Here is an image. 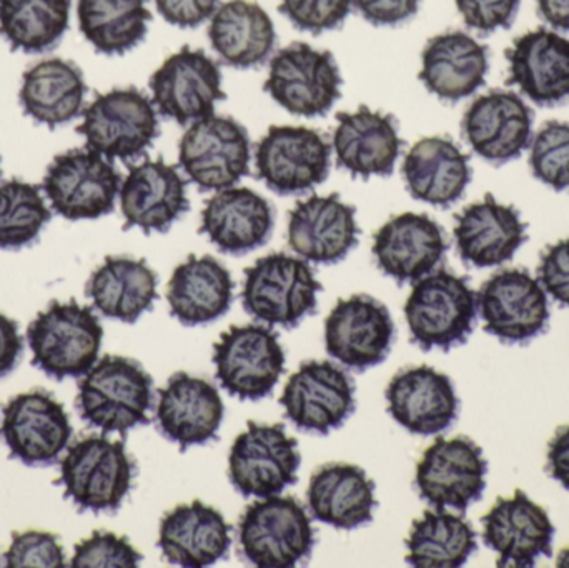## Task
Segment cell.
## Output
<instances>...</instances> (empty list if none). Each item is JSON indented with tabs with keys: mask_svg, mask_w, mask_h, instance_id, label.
Returning <instances> with one entry per match:
<instances>
[{
	"mask_svg": "<svg viewBox=\"0 0 569 568\" xmlns=\"http://www.w3.org/2000/svg\"><path fill=\"white\" fill-rule=\"evenodd\" d=\"M156 7L170 26L196 29L212 19L219 0H156Z\"/></svg>",
	"mask_w": 569,
	"mask_h": 568,
	"instance_id": "cell-49",
	"label": "cell"
},
{
	"mask_svg": "<svg viewBox=\"0 0 569 568\" xmlns=\"http://www.w3.org/2000/svg\"><path fill=\"white\" fill-rule=\"evenodd\" d=\"M2 436L10 459L27 467H49L69 446L72 426L66 407L52 393L33 389L3 407Z\"/></svg>",
	"mask_w": 569,
	"mask_h": 568,
	"instance_id": "cell-19",
	"label": "cell"
},
{
	"mask_svg": "<svg viewBox=\"0 0 569 568\" xmlns=\"http://www.w3.org/2000/svg\"><path fill=\"white\" fill-rule=\"evenodd\" d=\"M407 562L418 568H457L477 552V532L463 517L427 510L411 526Z\"/></svg>",
	"mask_w": 569,
	"mask_h": 568,
	"instance_id": "cell-40",
	"label": "cell"
},
{
	"mask_svg": "<svg viewBox=\"0 0 569 568\" xmlns=\"http://www.w3.org/2000/svg\"><path fill=\"white\" fill-rule=\"evenodd\" d=\"M401 142L397 120L390 113L360 107L340 112L333 132L338 167L353 177L391 176L400 156Z\"/></svg>",
	"mask_w": 569,
	"mask_h": 568,
	"instance_id": "cell-28",
	"label": "cell"
},
{
	"mask_svg": "<svg viewBox=\"0 0 569 568\" xmlns=\"http://www.w3.org/2000/svg\"><path fill=\"white\" fill-rule=\"evenodd\" d=\"M276 210L269 200L247 187H230L207 200L200 233L229 256H246L269 242Z\"/></svg>",
	"mask_w": 569,
	"mask_h": 568,
	"instance_id": "cell-29",
	"label": "cell"
},
{
	"mask_svg": "<svg viewBox=\"0 0 569 568\" xmlns=\"http://www.w3.org/2000/svg\"><path fill=\"white\" fill-rule=\"evenodd\" d=\"M533 119V110L518 93L491 90L468 107L463 133L481 159L501 166L530 146Z\"/></svg>",
	"mask_w": 569,
	"mask_h": 568,
	"instance_id": "cell-24",
	"label": "cell"
},
{
	"mask_svg": "<svg viewBox=\"0 0 569 568\" xmlns=\"http://www.w3.org/2000/svg\"><path fill=\"white\" fill-rule=\"evenodd\" d=\"M357 209L338 193L311 196L290 210L288 246L301 259L335 266L358 246Z\"/></svg>",
	"mask_w": 569,
	"mask_h": 568,
	"instance_id": "cell-21",
	"label": "cell"
},
{
	"mask_svg": "<svg viewBox=\"0 0 569 568\" xmlns=\"http://www.w3.org/2000/svg\"><path fill=\"white\" fill-rule=\"evenodd\" d=\"M23 340L16 320L0 313V379L12 373L19 366Z\"/></svg>",
	"mask_w": 569,
	"mask_h": 568,
	"instance_id": "cell-51",
	"label": "cell"
},
{
	"mask_svg": "<svg viewBox=\"0 0 569 568\" xmlns=\"http://www.w3.org/2000/svg\"><path fill=\"white\" fill-rule=\"evenodd\" d=\"M72 0H0V33L12 50L43 53L69 29Z\"/></svg>",
	"mask_w": 569,
	"mask_h": 568,
	"instance_id": "cell-41",
	"label": "cell"
},
{
	"mask_svg": "<svg viewBox=\"0 0 569 568\" xmlns=\"http://www.w3.org/2000/svg\"><path fill=\"white\" fill-rule=\"evenodd\" d=\"M52 219L40 189L12 179L0 186V249L20 250L32 246Z\"/></svg>",
	"mask_w": 569,
	"mask_h": 568,
	"instance_id": "cell-42",
	"label": "cell"
},
{
	"mask_svg": "<svg viewBox=\"0 0 569 568\" xmlns=\"http://www.w3.org/2000/svg\"><path fill=\"white\" fill-rule=\"evenodd\" d=\"M385 397L390 416L415 436L443 432L460 412L450 377L428 366L398 372L388 383Z\"/></svg>",
	"mask_w": 569,
	"mask_h": 568,
	"instance_id": "cell-26",
	"label": "cell"
},
{
	"mask_svg": "<svg viewBox=\"0 0 569 568\" xmlns=\"http://www.w3.org/2000/svg\"><path fill=\"white\" fill-rule=\"evenodd\" d=\"M209 39L227 66L253 69L262 66L276 49V26L259 3L229 0L210 19Z\"/></svg>",
	"mask_w": 569,
	"mask_h": 568,
	"instance_id": "cell-37",
	"label": "cell"
},
{
	"mask_svg": "<svg viewBox=\"0 0 569 568\" xmlns=\"http://www.w3.org/2000/svg\"><path fill=\"white\" fill-rule=\"evenodd\" d=\"M488 462L468 437L435 440L417 467L418 494L435 510L467 512L487 489Z\"/></svg>",
	"mask_w": 569,
	"mask_h": 568,
	"instance_id": "cell-14",
	"label": "cell"
},
{
	"mask_svg": "<svg viewBox=\"0 0 569 568\" xmlns=\"http://www.w3.org/2000/svg\"><path fill=\"white\" fill-rule=\"evenodd\" d=\"M488 69V47L453 30L428 40L421 53L420 80L431 93L455 103L483 86Z\"/></svg>",
	"mask_w": 569,
	"mask_h": 568,
	"instance_id": "cell-32",
	"label": "cell"
},
{
	"mask_svg": "<svg viewBox=\"0 0 569 568\" xmlns=\"http://www.w3.org/2000/svg\"><path fill=\"white\" fill-rule=\"evenodd\" d=\"M548 474L569 490V426L561 427L548 446Z\"/></svg>",
	"mask_w": 569,
	"mask_h": 568,
	"instance_id": "cell-52",
	"label": "cell"
},
{
	"mask_svg": "<svg viewBox=\"0 0 569 568\" xmlns=\"http://www.w3.org/2000/svg\"><path fill=\"white\" fill-rule=\"evenodd\" d=\"M223 416L219 390L209 380L179 372L159 390L157 426L167 440L179 444L180 452L216 440Z\"/></svg>",
	"mask_w": 569,
	"mask_h": 568,
	"instance_id": "cell-25",
	"label": "cell"
},
{
	"mask_svg": "<svg viewBox=\"0 0 569 568\" xmlns=\"http://www.w3.org/2000/svg\"><path fill=\"white\" fill-rule=\"evenodd\" d=\"M179 162L200 190L230 189L249 176V132L232 117L197 120L180 140Z\"/></svg>",
	"mask_w": 569,
	"mask_h": 568,
	"instance_id": "cell-11",
	"label": "cell"
},
{
	"mask_svg": "<svg viewBox=\"0 0 569 568\" xmlns=\"http://www.w3.org/2000/svg\"><path fill=\"white\" fill-rule=\"evenodd\" d=\"M157 286L159 276L146 259L109 256L90 276L86 296L107 319L136 323L159 299Z\"/></svg>",
	"mask_w": 569,
	"mask_h": 568,
	"instance_id": "cell-36",
	"label": "cell"
},
{
	"mask_svg": "<svg viewBox=\"0 0 569 568\" xmlns=\"http://www.w3.org/2000/svg\"><path fill=\"white\" fill-rule=\"evenodd\" d=\"M240 556L260 568H291L313 552L315 530L293 497H269L247 507L239 522Z\"/></svg>",
	"mask_w": 569,
	"mask_h": 568,
	"instance_id": "cell-6",
	"label": "cell"
},
{
	"mask_svg": "<svg viewBox=\"0 0 569 568\" xmlns=\"http://www.w3.org/2000/svg\"><path fill=\"white\" fill-rule=\"evenodd\" d=\"M80 32L103 56H123L149 32L147 0H79Z\"/></svg>",
	"mask_w": 569,
	"mask_h": 568,
	"instance_id": "cell-39",
	"label": "cell"
},
{
	"mask_svg": "<svg viewBox=\"0 0 569 568\" xmlns=\"http://www.w3.org/2000/svg\"><path fill=\"white\" fill-rule=\"evenodd\" d=\"M77 409L83 422L103 434L149 426L153 409V379L137 360L106 356L79 383Z\"/></svg>",
	"mask_w": 569,
	"mask_h": 568,
	"instance_id": "cell-1",
	"label": "cell"
},
{
	"mask_svg": "<svg viewBox=\"0 0 569 568\" xmlns=\"http://www.w3.org/2000/svg\"><path fill=\"white\" fill-rule=\"evenodd\" d=\"M477 306L485 332L507 346H523L548 329L547 290L525 269H505L481 286Z\"/></svg>",
	"mask_w": 569,
	"mask_h": 568,
	"instance_id": "cell-12",
	"label": "cell"
},
{
	"mask_svg": "<svg viewBox=\"0 0 569 568\" xmlns=\"http://www.w3.org/2000/svg\"><path fill=\"white\" fill-rule=\"evenodd\" d=\"M120 186L122 177L113 160L89 147L59 153L42 180L53 212L67 220H93L112 213Z\"/></svg>",
	"mask_w": 569,
	"mask_h": 568,
	"instance_id": "cell-8",
	"label": "cell"
},
{
	"mask_svg": "<svg viewBox=\"0 0 569 568\" xmlns=\"http://www.w3.org/2000/svg\"><path fill=\"white\" fill-rule=\"evenodd\" d=\"M530 166L535 177L551 189L569 187V123L548 122L531 142Z\"/></svg>",
	"mask_w": 569,
	"mask_h": 568,
	"instance_id": "cell-43",
	"label": "cell"
},
{
	"mask_svg": "<svg viewBox=\"0 0 569 568\" xmlns=\"http://www.w3.org/2000/svg\"><path fill=\"white\" fill-rule=\"evenodd\" d=\"M557 567L569 568V547L561 550L560 556H558Z\"/></svg>",
	"mask_w": 569,
	"mask_h": 568,
	"instance_id": "cell-54",
	"label": "cell"
},
{
	"mask_svg": "<svg viewBox=\"0 0 569 568\" xmlns=\"http://www.w3.org/2000/svg\"><path fill=\"white\" fill-rule=\"evenodd\" d=\"M471 176L470 157L447 137L418 140L405 157L408 192L413 199L441 209H448L463 197Z\"/></svg>",
	"mask_w": 569,
	"mask_h": 568,
	"instance_id": "cell-33",
	"label": "cell"
},
{
	"mask_svg": "<svg viewBox=\"0 0 569 568\" xmlns=\"http://www.w3.org/2000/svg\"><path fill=\"white\" fill-rule=\"evenodd\" d=\"M77 132L87 147L109 160L137 159L156 142L160 133L152 100L136 87L100 93L83 109Z\"/></svg>",
	"mask_w": 569,
	"mask_h": 568,
	"instance_id": "cell-7",
	"label": "cell"
},
{
	"mask_svg": "<svg viewBox=\"0 0 569 568\" xmlns=\"http://www.w3.org/2000/svg\"><path fill=\"white\" fill-rule=\"evenodd\" d=\"M136 470V460L127 454L126 444L106 436L86 437L67 450L56 484L66 487L67 499L80 512L116 514L132 489Z\"/></svg>",
	"mask_w": 569,
	"mask_h": 568,
	"instance_id": "cell-5",
	"label": "cell"
},
{
	"mask_svg": "<svg viewBox=\"0 0 569 568\" xmlns=\"http://www.w3.org/2000/svg\"><path fill=\"white\" fill-rule=\"evenodd\" d=\"M7 568H66V552L59 537L49 532H13L6 552Z\"/></svg>",
	"mask_w": 569,
	"mask_h": 568,
	"instance_id": "cell-45",
	"label": "cell"
},
{
	"mask_svg": "<svg viewBox=\"0 0 569 568\" xmlns=\"http://www.w3.org/2000/svg\"><path fill=\"white\" fill-rule=\"evenodd\" d=\"M538 12L553 29L569 32V0H537Z\"/></svg>",
	"mask_w": 569,
	"mask_h": 568,
	"instance_id": "cell-53",
	"label": "cell"
},
{
	"mask_svg": "<svg viewBox=\"0 0 569 568\" xmlns=\"http://www.w3.org/2000/svg\"><path fill=\"white\" fill-rule=\"evenodd\" d=\"M378 269L398 286L433 272L448 252L443 229L427 213L407 212L388 220L373 236Z\"/></svg>",
	"mask_w": 569,
	"mask_h": 568,
	"instance_id": "cell-23",
	"label": "cell"
},
{
	"mask_svg": "<svg viewBox=\"0 0 569 568\" xmlns=\"http://www.w3.org/2000/svg\"><path fill=\"white\" fill-rule=\"evenodd\" d=\"M421 0H353L365 20L378 27H393L410 20Z\"/></svg>",
	"mask_w": 569,
	"mask_h": 568,
	"instance_id": "cell-50",
	"label": "cell"
},
{
	"mask_svg": "<svg viewBox=\"0 0 569 568\" xmlns=\"http://www.w3.org/2000/svg\"><path fill=\"white\" fill-rule=\"evenodd\" d=\"M458 253L478 269L498 267L513 259L528 240L527 223L513 206L500 203L491 193L470 203L455 217Z\"/></svg>",
	"mask_w": 569,
	"mask_h": 568,
	"instance_id": "cell-27",
	"label": "cell"
},
{
	"mask_svg": "<svg viewBox=\"0 0 569 568\" xmlns=\"http://www.w3.org/2000/svg\"><path fill=\"white\" fill-rule=\"evenodd\" d=\"M150 90L157 112L180 126L213 116L217 102L226 99L219 63L187 46L153 72Z\"/></svg>",
	"mask_w": 569,
	"mask_h": 568,
	"instance_id": "cell-17",
	"label": "cell"
},
{
	"mask_svg": "<svg viewBox=\"0 0 569 568\" xmlns=\"http://www.w3.org/2000/svg\"><path fill=\"white\" fill-rule=\"evenodd\" d=\"M287 419L301 432L328 436L357 409L355 383L328 360H308L291 373L280 399Z\"/></svg>",
	"mask_w": 569,
	"mask_h": 568,
	"instance_id": "cell-16",
	"label": "cell"
},
{
	"mask_svg": "<svg viewBox=\"0 0 569 568\" xmlns=\"http://www.w3.org/2000/svg\"><path fill=\"white\" fill-rule=\"evenodd\" d=\"M0 176H2V170H0Z\"/></svg>",
	"mask_w": 569,
	"mask_h": 568,
	"instance_id": "cell-55",
	"label": "cell"
},
{
	"mask_svg": "<svg viewBox=\"0 0 569 568\" xmlns=\"http://www.w3.org/2000/svg\"><path fill=\"white\" fill-rule=\"evenodd\" d=\"M331 147L308 127L272 126L257 143L259 179L279 196H300L327 180Z\"/></svg>",
	"mask_w": 569,
	"mask_h": 568,
	"instance_id": "cell-15",
	"label": "cell"
},
{
	"mask_svg": "<svg viewBox=\"0 0 569 568\" xmlns=\"http://www.w3.org/2000/svg\"><path fill=\"white\" fill-rule=\"evenodd\" d=\"M233 289L232 276L219 260L190 256L170 277V316L186 327L216 322L232 307Z\"/></svg>",
	"mask_w": 569,
	"mask_h": 568,
	"instance_id": "cell-34",
	"label": "cell"
},
{
	"mask_svg": "<svg viewBox=\"0 0 569 568\" xmlns=\"http://www.w3.org/2000/svg\"><path fill=\"white\" fill-rule=\"evenodd\" d=\"M300 464L298 442L287 436L282 423L250 420L230 450V482L243 497L269 499L297 482Z\"/></svg>",
	"mask_w": 569,
	"mask_h": 568,
	"instance_id": "cell-13",
	"label": "cell"
},
{
	"mask_svg": "<svg viewBox=\"0 0 569 568\" xmlns=\"http://www.w3.org/2000/svg\"><path fill=\"white\" fill-rule=\"evenodd\" d=\"M351 7L353 0H282L279 9L298 30L318 36L338 29Z\"/></svg>",
	"mask_w": 569,
	"mask_h": 568,
	"instance_id": "cell-46",
	"label": "cell"
},
{
	"mask_svg": "<svg viewBox=\"0 0 569 568\" xmlns=\"http://www.w3.org/2000/svg\"><path fill=\"white\" fill-rule=\"evenodd\" d=\"M510 86L538 106H557L569 97V39L538 29L515 40L507 50Z\"/></svg>",
	"mask_w": 569,
	"mask_h": 568,
	"instance_id": "cell-30",
	"label": "cell"
},
{
	"mask_svg": "<svg viewBox=\"0 0 569 568\" xmlns=\"http://www.w3.org/2000/svg\"><path fill=\"white\" fill-rule=\"evenodd\" d=\"M470 29L481 33L510 29L520 10V0H455Z\"/></svg>",
	"mask_w": 569,
	"mask_h": 568,
	"instance_id": "cell-47",
	"label": "cell"
},
{
	"mask_svg": "<svg viewBox=\"0 0 569 568\" xmlns=\"http://www.w3.org/2000/svg\"><path fill=\"white\" fill-rule=\"evenodd\" d=\"M119 196L123 230L139 227L146 236L169 232L190 209L186 180L177 167L162 159L130 167Z\"/></svg>",
	"mask_w": 569,
	"mask_h": 568,
	"instance_id": "cell-22",
	"label": "cell"
},
{
	"mask_svg": "<svg viewBox=\"0 0 569 568\" xmlns=\"http://www.w3.org/2000/svg\"><path fill=\"white\" fill-rule=\"evenodd\" d=\"M373 480L350 464H330L311 476L307 502L311 517L340 530H355L373 520Z\"/></svg>",
	"mask_w": 569,
	"mask_h": 568,
	"instance_id": "cell-35",
	"label": "cell"
},
{
	"mask_svg": "<svg viewBox=\"0 0 569 568\" xmlns=\"http://www.w3.org/2000/svg\"><path fill=\"white\" fill-rule=\"evenodd\" d=\"M340 69L333 53L295 42L270 60L263 89L295 116L320 117L340 99Z\"/></svg>",
	"mask_w": 569,
	"mask_h": 568,
	"instance_id": "cell-9",
	"label": "cell"
},
{
	"mask_svg": "<svg viewBox=\"0 0 569 568\" xmlns=\"http://www.w3.org/2000/svg\"><path fill=\"white\" fill-rule=\"evenodd\" d=\"M538 280L557 302L569 307V239L548 247L538 267Z\"/></svg>",
	"mask_w": 569,
	"mask_h": 568,
	"instance_id": "cell-48",
	"label": "cell"
},
{
	"mask_svg": "<svg viewBox=\"0 0 569 568\" xmlns=\"http://www.w3.org/2000/svg\"><path fill=\"white\" fill-rule=\"evenodd\" d=\"M102 339L99 317L76 299L66 303L53 300L27 329L32 366L57 382L86 376L99 359Z\"/></svg>",
	"mask_w": 569,
	"mask_h": 568,
	"instance_id": "cell-2",
	"label": "cell"
},
{
	"mask_svg": "<svg viewBox=\"0 0 569 568\" xmlns=\"http://www.w3.org/2000/svg\"><path fill=\"white\" fill-rule=\"evenodd\" d=\"M395 337L387 307L365 293L338 300L325 322L328 356L358 373L385 362Z\"/></svg>",
	"mask_w": 569,
	"mask_h": 568,
	"instance_id": "cell-18",
	"label": "cell"
},
{
	"mask_svg": "<svg viewBox=\"0 0 569 568\" xmlns=\"http://www.w3.org/2000/svg\"><path fill=\"white\" fill-rule=\"evenodd\" d=\"M217 380L232 397L262 400L279 383L284 352L279 333L259 323L232 326L213 346Z\"/></svg>",
	"mask_w": 569,
	"mask_h": 568,
	"instance_id": "cell-10",
	"label": "cell"
},
{
	"mask_svg": "<svg viewBox=\"0 0 569 568\" xmlns=\"http://www.w3.org/2000/svg\"><path fill=\"white\" fill-rule=\"evenodd\" d=\"M485 546L498 554V567L530 568L540 557H553L557 529L543 507L523 490L500 499L481 519Z\"/></svg>",
	"mask_w": 569,
	"mask_h": 568,
	"instance_id": "cell-20",
	"label": "cell"
},
{
	"mask_svg": "<svg viewBox=\"0 0 569 568\" xmlns=\"http://www.w3.org/2000/svg\"><path fill=\"white\" fill-rule=\"evenodd\" d=\"M86 96L87 83L76 63L47 59L23 73L19 100L30 119L56 129L82 116Z\"/></svg>",
	"mask_w": 569,
	"mask_h": 568,
	"instance_id": "cell-38",
	"label": "cell"
},
{
	"mask_svg": "<svg viewBox=\"0 0 569 568\" xmlns=\"http://www.w3.org/2000/svg\"><path fill=\"white\" fill-rule=\"evenodd\" d=\"M477 293L465 277L448 270L428 273L415 282L405 303L410 340L428 352H450L467 343L477 320Z\"/></svg>",
	"mask_w": 569,
	"mask_h": 568,
	"instance_id": "cell-3",
	"label": "cell"
},
{
	"mask_svg": "<svg viewBox=\"0 0 569 568\" xmlns=\"http://www.w3.org/2000/svg\"><path fill=\"white\" fill-rule=\"evenodd\" d=\"M232 527L213 507L196 500L167 514L160 524L159 547L167 562L186 568L213 566L232 547Z\"/></svg>",
	"mask_w": 569,
	"mask_h": 568,
	"instance_id": "cell-31",
	"label": "cell"
},
{
	"mask_svg": "<svg viewBox=\"0 0 569 568\" xmlns=\"http://www.w3.org/2000/svg\"><path fill=\"white\" fill-rule=\"evenodd\" d=\"M321 290L323 287L305 260L277 252L246 270L243 309L259 322L297 329L317 312Z\"/></svg>",
	"mask_w": 569,
	"mask_h": 568,
	"instance_id": "cell-4",
	"label": "cell"
},
{
	"mask_svg": "<svg viewBox=\"0 0 569 568\" xmlns=\"http://www.w3.org/2000/svg\"><path fill=\"white\" fill-rule=\"evenodd\" d=\"M142 560V554L133 549L127 537L112 532H93L92 537L77 544L70 567L136 568Z\"/></svg>",
	"mask_w": 569,
	"mask_h": 568,
	"instance_id": "cell-44",
	"label": "cell"
}]
</instances>
